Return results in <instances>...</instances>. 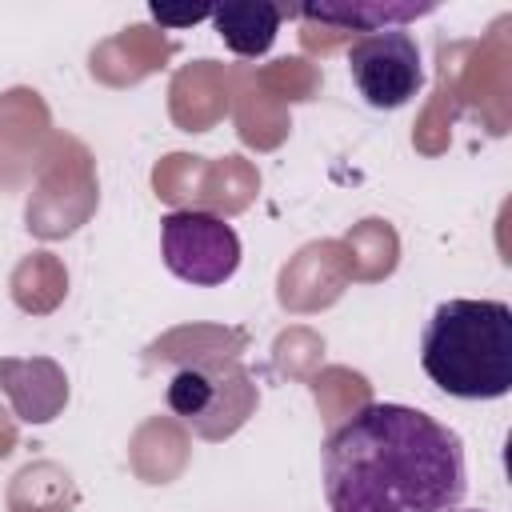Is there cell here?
I'll list each match as a JSON object with an SVG mask.
<instances>
[{
    "label": "cell",
    "instance_id": "cell-6",
    "mask_svg": "<svg viewBox=\"0 0 512 512\" xmlns=\"http://www.w3.org/2000/svg\"><path fill=\"white\" fill-rule=\"evenodd\" d=\"M288 16L284 4H268V0H240V4H224L212 8V28L216 36L236 52V56H264L280 32V20Z\"/></svg>",
    "mask_w": 512,
    "mask_h": 512
},
{
    "label": "cell",
    "instance_id": "cell-8",
    "mask_svg": "<svg viewBox=\"0 0 512 512\" xmlns=\"http://www.w3.org/2000/svg\"><path fill=\"white\" fill-rule=\"evenodd\" d=\"M148 12H152V20H160V24H168V28H188V24H196V20H208V16H212L208 8H188V12H172V8H160V4H152Z\"/></svg>",
    "mask_w": 512,
    "mask_h": 512
},
{
    "label": "cell",
    "instance_id": "cell-2",
    "mask_svg": "<svg viewBox=\"0 0 512 512\" xmlns=\"http://www.w3.org/2000/svg\"><path fill=\"white\" fill-rule=\"evenodd\" d=\"M424 376L456 400L512 392V308L504 300H444L420 336Z\"/></svg>",
    "mask_w": 512,
    "mask_h": 512
},
{
    "label": "cell",
    "instance_id": "cell-3",
    "mask_svg": "<svg viewBox=\"0 0 512 512\" xmlns=\"http://www.w3.org/2000/svg\"><path fill=\"white\" fill-rule=\"evenodd\" d=\"M160 256L176 280L192 288H216L240 268V236L216 212L176 208L160 220Z\"/></svg>",
    "mask_w": 512,
    "mask_h": 512
},
{
    "label": "cell",
    "instance_id": "cell-1",
    "mask_svg": "<svg viewBox=\"0 0 512 512\" xmlns=\"http://www.w3.org/2000/svg\"><path fill=\"white\" fill-rule=\"evenodd\" d=\"M464 492L460 436L420 408L372 400L324 440L332 512H456Z\"/></svg>",
    "mask_w": 512,
    "mask_h": 512
},
{
    "label": "cell",
    "instance_id": "cell-5",
    "mask_svg": "<svg viewBox=\"0 0 512 512\" xmlns=\"http://www.w3.org/2000/svg\"><path fill=\"white\" fill-rule=\"evenodd\" d=\"M304 20L332 24V28H352V32H384V28H404L408 20H420L436 12L432 0L424 4H400V0H320V4H300L296 8Z\"/></svg>",
    "mask_w": 512,
    "mask_h": 512
},
{
    "label": "cell",
    "instance_id": "cell-7",
    "mask_svg": "<svg viewBox=\"0 0 512 512\" xmlns=\"http://www.w3.org/2000/svg\"><path fill=\"white\" fill-rule=\"evenodd\" d=\"M216 384H220V380H216L208 368H180V372L172 376V384H168V404H172V412H176L180 420L196 424V420L212 408Z\"/></svg>",
    "mask_w": 512,
    "mask_h": 512
},
{
    "label": "cell",
    "instance_id": "cell-4",
    "mask_svg": "<svg viewBox=\"0 0 512 512\" xmlns=\"http://www.w3.org/2000/svg\"><path fill=\"white\" fill-rule=\"evenodd\" d=\"M348 72H352V84L364 96V104L380 108V112L404 108L424 88L420 44L404 28L356 36L348 48Z\"/></svg>",
    "mask_w": 512,
    "mask_h": 512
},
{
    "label": "cell",
    "instance_id": "cell-9",
    "mask_svg": "<svg viewBox=\"0 0 512 512\" xmlns=\"http://www.w3.org/2000/svg\"><path fill=\"white\" fill-rule=\"evenodd\" d=\"M456 512H484V508H456Z\"/></svg>",
    "mask_w": 512,
    "mask_h": 512
}]
</instances>
